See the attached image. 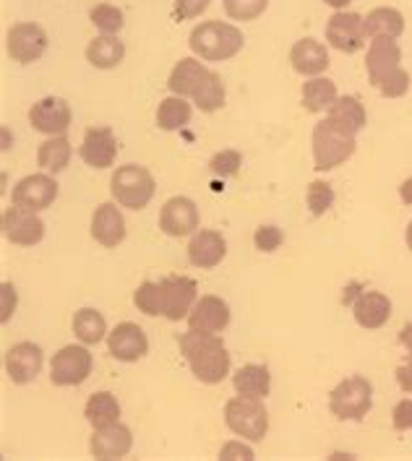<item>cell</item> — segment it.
<instances>
[{"instance_id":"cell-1","label":"cell","mask_w":412,"mask_h":461,"mask_svg":"<svg viewBox=\"0 0 412 461\" xmlns=\"http://www.w3.org/2000/svg\"><path fill=\"white\" fill-rule=\"evenodd\" d=\"M168 86L170 95L191 99L201 113H217L227 102L222 76L206 68L201 58H180L168 76Z\"/></svg>"},{"instance_id":"cell-2","label":"cell","mask_w":412,"mask_h":461,"mask_svg":"<svg viewBox=\"0 0 412 461\" xmlns=\"http://www.w3.org/2000/svg\"><path fill=\"white\" fill-rule=\"evenodd\" d=\"M180 355L186 357V363L191 367L196 378L206 386H217L227 375H230V352L224 347V341L217 334H204L188 329L186 334L178 337Z\"/></svg>"},{"instance_id":"cell-3","label":"cell","mask_w":412,"mask_h":461,"mask_svg":"<svg viewBox=\"0 0 412 461\" xmlns=\"http://www.w3.org/2000/svg\"><path fill=\"white\" fill-rule=\"evenodd\" d=\"M245 45V37L235 24L227 22H201L191 29L188 48L206 63H222L235 58Z\"/></svg>"},{"instance_id":"cell-4","label":"cell","mask_w":412,"mask_h":461,"mask_svg":"<svg viewBox=\"0 0 412 461\" xmlns=\"http://www.w3.org/2000/svg\"><path fill=\"white\" fill-rule=\"evenodd\" d=\"M311 144H314V170L332 172L355 154L358 136L342 131L340 125H334L329 118H324V121H318L314 125Z\"/></svg>"},{"instance_id":"cell-5","label":"cell","mask_w":412,"mask_h":461,"mask_svg":"<svg viewBox=\"0 0 412 461\" xmlns=\"http://www.w3.org/2000/svg\"><path fill=\"white\" fill-rule=\"evenodd\" d=\"M110 194H113V201L123 209L142 212L157 194V180L142 165H123V167H115L110 177Z\"/></svg>"},{"instance_id":"cell-6","label":"cell","mask_w":412,"mask_h":461,"mask_svg":"<svg viewBox=\"0 0 412 461\" xmlns=\"http://www.w3.org/2000/svg\"><path fill=\"white\" fill-rule=\"evenodd\" d=\"M224 425L243 440H264L269 433V412L264 399H248L238 393L224 404Z\"/></svg>"},{"instance_id":"cell-7","label":"cell","mask_w":412,"mask_h":461,"mask_svg":"<svg viewBox=\"0 0 412 461\" xmlns=\"http://www.w3.org/2000/svg\"><path fill=\"white\" fill-rule=\"evenodd\" d=\"M373 407V384L365 375H350L329 393V412L337 420H363Z\"/></svg>"},{"instance_id":"cell-8","label":"cell","mask_w":412,"mask_h":461,"mask_svg":"<svg viewBox=\"0 0 412 461\" xmlns=\"http://www.w3.org/2000/svg\"><path fill=\"white\" fill-rule=\"evenodd\" d=\"M95 370V357L89 352V344H66L52 355L50 363V381L52 386L69 389V386H81Z\"/></svg>"},{"instance_id":"cell-9","label":"cell","mask_w":412,"mask_h":461,"mask_svg":"<svg viewBox=\"0 0 412 461\" xmlns=\"http://www.w3.org/2000/svg\"><path fill=\"white\" fill-rule=\"evenodd\" d=\"M160 297H162V316L178 323L183 318H188L191 308L198 300V285L191 276L183 274H172L160 279Z\"/></svg>"},{"instance_id":"cell-10","label":"cell","mask_w":412,"mask_h":461,"mask_svg":"<svg viewBox=\"0 0 412 461\" xmlns=\"http://www.w3.org/2000/svg\"><path fill=\"white\" fill-rule=\"evenodd\" d=\"M48 32L40 24H34V22H19V24L11 26L8 34H5L8 55L16 63H22V66H29V63L40 60L48 52Z\"/></svg>"},{"instance_id":"cell-11","label":"cell","mask_w":412,"mask_h":461,"mask_svg":"<svg viewBox=\"0 0 412 461\" xmlns=\"http://www.w3.org/2000/svg\"><path fill=\"white\" fill-rule=\"evenodd\" d=\"M58 198V183L50 172H34V175H26L22 177L14 191H11V203L14 206H22L29 212H45L55 203Z\"/></svg>"},{"instance_id":"cell-12","label":"cell","mask_w":412,"mask_h":461,"mask_svg":"<svg viewBox=\"0 0 412 461\" xmlns=\"http://www.w3.org/2000/svg\"><path fill=\"white\" fill-rule=\"evenodd\" d=\"M324 32H326V42L340 52H347V55L363 50L365 40H368L365 16L355 14V11H334L329 16Z\"/></svg>"},{"instance_id":"cell-13","label":"cell","mask_w":412,"mask_h":461,"mask_svg":"<svg viewBox=\"0 0 412 461\" xmlns=\"http://www.w3.org/2000/svg\"><path fill=\"white\" fill-rule=\"evenodd\" d=\"M0 230L8 243L22 245V248L42 243V238H45V221L40 219V214L22 209V206H14V203H11V209L3 212Z\"/></svg>"},{"instance_id":"cell-14","label":"cell","mask_w":412,"mask_h":461,"mask_svg":"<svg viewBox=\"0 0 412 461\" xmlns=\"http://www.w3.org/2000/svg\"><path fill=\"white\" fill-rule=\"evenodd\" d=\"M71 104L63 97H42L29 107L32 128L45 136H66L71 128Z\"/></svg>"},{"instance_id":"cell-15","label":"cell","mask_w":412,"mask_h":461,"mask_svg":"<svg viewBox=\"0 0 412 461\" xmlns=\"http://www.w3.org/2000/svg\"><path fill=\"white\" fill-rule=\"evenodd\" d=\"M160 230L168 238H188L198 230V206L188 195H172L160 209Z\"/></svg>"},{"instance_id":"cell-16","label":"cell","mask_w":412,"mask_h":461,"mask_svg":"<svg viewBox=\"0 0 412 461\" xmlns=\"http://www.w3.org/2000/svg\"><path fill=\"white\" fill-rule=\"evenodd\" d=\"M45 365V352L34 341H19L5 352V373L16 386L32 384Z\"/></svg>"},{"instance_id":"cell-17","label":"cell","mask_w":412,"mask_h":461,"mask_svg":"<svg viewBox=\"0 0 412 461\" xmlns=\"http://www.w3.org/2000/svg\"><path fill=\"white\" fill-rule=\"evenodd\" d=\"M78 157L95 167V170H107L118 159V139L107 125H95L84 133V141L78 146Z\"/></svg>"},{"instance_id":"cell-18","label":"cell","mask_w":412,"mask_h":461,"mask_svg":"<svg viewBox=\"0 0 412 461\" xmlns=\"http://www.w3.org/2000/svg\"><path fill=\"white\" fill-rule=\"evenodd\" d=\"M107 349L118 363H139L149 355V339L139 323L123 321L107 334Z\"/></svg>"},{"instance_id":"cell-19","label":"cell","mask_w":412,"mask_h":461,"mask_svg":"<svg viewBox=\"0 0 412 461\" xmlns=\"http://www.w3.org/2000/svg\"><path fill=\"white\" fill-rule=\"evenodd\" d=\"M230 305L217 297V294H204V297H198L196 300V305L191 308V313H188V329H194V331H204V334H219V331H224L227 326H230Z\"/></svg>"},{"instance_id":"cell-20","label":"cell","mask_w":412,"mask_h":461,"mask_svg":"<svg viewBox=\"0 0 412 461\" xmlns=\"http://www.w3.org/2000/svg\"><path fill=\"white\" fill-rule=\"evenodd\" d=\"M131 448H133V433L125 422H115L110 428L92 430V438H89V454L95 459H123L131 454Z\"/></svg>"},{"instance_id":"cell-21","label":"cell","mask_w":412,"mask_h":461,"mask_svg":"<svg viewBox=\"0 0 412 461\" xmlns=\"http://www.w3.org/2000/svg\"><path fill=\"white\" fill-rule=\"evenodd\" d=\"M402 68V50L397 45V40L389 37H376L371 40V48L365 55V71H368V81L373 86H379L389 73Z\"/></svg>"},{"instance_id":"cell-22","label":"cell","mask_w":412,"mask_h":461,"mask_svg":"<svg viewBox=\"0 0 412 461\" xmlns=\"http://www.w3.org/2000/svg\"><path fill=\"white\" fill-rule=\"evenodd\" d=\"M227 256V240L217 230H196L188 243V261L191 267L209 271L219 267Z\"/></svg>"},{"instance_id":"cell-23","label":"cell","mask_w":412,"mask_h":461,"mask_svg":"<svg viewBox=\"0 0 412 461\" xmlns=\"http://www.w3.org/2000/svg\"><path fill=\"white\" fill-rule=\"evenodd\" d=\"M92 238L97 240L102 248H118L125 240V219L118 203H99L92 214V224H89Z\"/></svg>"},{"instance_id":"cell-24","label":"cell","mask_w":412,"mask_h":461,"mask_svg":"<svg viewBox=\"0 0 412 461\" xmlns=\"http://www.w3.org/2000/svg\"><path fill=\"white\" fill-rule=\"evenodd\" d=\"M352 316L361 329L376 331L381 326H387L391 318V300L384 292L365 290L358 294V300L352 303Z\"/></svg>"},{"instance_id":"cell-25","label":"cell","mask_w":412,"mask_h":461,"mask_svg":"<svg viewBox=\"0 0 412 461\" xmlns=\"http://www.w3.org/2000/svg\"><path fill=\"white\" fill-rule=\"evenodd\" d=\"M290 66L292 71L314 78L329 68V50L324 42H318L314 37H303L298 40L290 50Z\"/></svg>"},{"instance_id":"cell-26","label":"cell","mask_w":412,"mask_h":461,"mask_svg":"<svg viewBox=\"0 0 412 461\" xmlns=\"http://www.w3.org/2000/svg\"><path fill=\"white\" fill-rule=\"evenodd\" d=\"M326 118L334 125H340L342 131L358 136L365 128V122H368V113H365V104L361 99L352 97V95H344V97L334 99V104L326 110Z\"/></svg>"},{"instance_id":"cell-27","label":"cell","mask_w":412,"mask_h":461,"mask_svg":"<svg viewBox=\"0 0 412 461\" xmlns=\"http://www.w3.org/2000/svg\"><path fill=\"white\" fill-rule=\"evenodd\" d=\"M84 417L92 425V430L110 428L115 422H121V402L113 391H95L84 407Z\"/></svg>"},{"instance_id":"cell-28","label":"cell","mask_w":412,"mask_h":461,"mask_svg":"<svg viewBox=\"0 0 412 461\" xmlns=\"http://www.w3.org/2000/svg\"><path fill=\"white\" fill-rule=\"evenodd\" d=\"M233 386L241 396H248V399H267L271 389V373L267 365H241L233 375Z\"/></svg>"},{"instance_id":"cell-29","label":"cell","mask_w":412,"mask_h":461,"mask_svg":"<svg viewBox=\"0 0 412 461\" xmlns=\"http://www.w3.org/2000/svg\"><path fill=\"white\" fill-rule=\"evenodd\" d=\"M125 58V45L118 40V34H99L87 45V60L97 71H113L118 68Z\"/></svg>"},{"instance_id":"cell-30","label":"cell","mask_w":412,"mask_h":461,"mask_svg":"<svg viewBox=\"0 0 412 461\" xmlns=\"http://www.w3.org/2000/svg\"><path fill=\"white\" fill-rule=\"evenodd\" d=\"M365 34L371 40H376V37L399 40L405 34V16H402V11H397L391 5H379V8L368 11V16H365Z\"/></svg>"},{"instance_id":"cell-31","label":"cell","mask_w":412,"mask_h":461,"mask_svg":"<svg viewBox=\"0 0 412 461\" xmlns=\"http://www.w3.org/2000/svg\"><path fill=\"white\" fill-rule=\"evenodd\" d=\"M337 97H340L337 95V84L332 78H326V76L308 78L303 84V89H300V102H303V107L308 113H326Z\"/></svg>"},{"instance_id":"cell-32","label":"cell","mask_w":412,"mask_h":461,"mask_svg":"<svg viewBox=\"0 0 412 461\" xmlns=\"http://www.w3.org/2000/svg\"><path fill=\"white\" fill-rule=\"evenodd\" d=\"M71 157L73 146L69 136H48V141H42L37 149V165L42 167V172H50V175L66 170Z\"/></svg>"},{"instance_id":"cell-33","label":"cell","mask_w":412,"mask_h":461,"mask_svg":"<svg viewBox=\"0 0 412 461\" xmlns=\"http://www.w3.org/2000/svg\"><path fill=\"white\" fill-rule=\"evenodd\" d=\"M191 118H194V104L186 97H178V95L165 97L157 107V125L168 133L186 128Z\"/></svg>"},{"instance_id":"cell-34","label":"cell","mask_w":412,"mask_h":461,"mask_svg":"<svg viewBox=\"0 0 412 461\" xmlns=\"http://www.w3.org/2000/svg\"><path fill=\"white\" fill-rule=\"evenodd\" d=\"M73 334H76V339L84 341V344H99L102 339H107V321L105 316L99 313L97 308H81V311H76V316H73L71 323Z\"/></svg>"},{"instance_id":"cell-35","label":"cell","mask_w":412,"mask_h":461,"mask_svg":"<svg viewBox=\"0 0 412 461\" xmlns=\"http://www.w3.org/2000/svg\"><path fill=\"white\" fill-rule=\"evenodd\" d=\"M306 203H308L311 217H324L334 203V188L326 180H311L306 191Z\"/></svg>"},{"instance_id":"cell-36","label":"cell","mask_w":412,"mask_h":461,"mask_svg":"<svg viewBox=\"0 0 412 461\" xmlns=\"http://www.w3.org/2000/svg\"><path fill=\"white\" fill-rule=\"evenodd\" d=\"M89 22L97 26L99 34H118L123 29V11L118 5H110V3H99L89 11Z\"/></svg>"},{"instance_id":"cell-37","label":"cell","mask_w":412,"mask_h":461,"mask_svg":"<svg viewBox=\"0 0 412 461\" xmlns=\"http://www.w3.org/2000/svg\"><path fill=\"white\" fill-rule=\"evenodd\" d=\"M133 305L144 313L154 318L162 316V297H160V282H142L133 292Z\"/></svg>"},{"instance_id":"cell-38","label":"cell","mask_w":412,"mask_h":461,"mask_svg":"<svg viewBox=\"0 0 412 461\" xmlns=\"http://www.w3.org/2000/svg\"><path fill=\"white\" fill-rule=\"evenodd\" d=\"M222 5L233 22H256L269 8V0H222Z\"/></svg>"},{"instance_id":"cell-39","label":"cell","mask_w":412,"mask_h":461,"mask_svg":"<svg viewBox=\"0 0 412 461\" xmlns=\"http://www.w3.org/2000/svg\"><path fill=\"white\" fill-rule=\"evenodd\" d=\"M243 167V154L235 149H222L209 159V172L217 177H235Z\"/></svg>"},{"instance_id":"cell-40","label":"cell","mask_w":412,"mask_h":461,"mask_svg":"<svg viewBox=\"0 0 412 461\" xmlns=\"http://www.w3.org/2000/svg\"><path fill=\"white\" fill-rule=\"evenodd\" d=\"M410 84H412V78H410V73L405 71V68H397L394 73H389L387 78L376 86L379 92H381V97H387V99H399V97H405L407 92H410Z\"/></svg>"},{"instance_id":"cell-41","label":"cell","mask_w":412,"mask_h":461,"mask_svg":"<svg viewBox=\"0 0 412 461\" xmlns=\"http://www.w3.org/2000/svg\"><path fill=\"white\" fill-rule=\"evenodd\" d=\"M285 243V232L277 227V224H261L256 232H253V245L256 250L261 253H274L279 250V245Z\"/></svg>"},{"instance_id":"cell-42","label":"cell","mask_w":412,"mask_h":461,"mask_svg":"<svg viewBox=\"0 0 412 461\" xmlns=\"http://www.w3.org/2000/svg\"><path fill=\"white\" fill-rule=\"evenodd\" d=\"M209 5L212 0H175V16L180 22H191V19H198Z\"/></svg>"},{"instance_id":"cell-43","label":"cell","mask_w":412,"mask_h":461,"mask_svg":"<svg viewBox=\"0 0 412 461\" xmlns=\"http://www.w3.org/2000/svg\"><path fill=\"white\" fill-rule=\"evenodd\" d=\"M391 425H394V430H399V433H407V430H412V399L410 396L394 404V410H391Z\"/></svg>"},{"instance_id":"cell-44","label":"cell","mask_w":412,"mask_h":461,"mask_svg":"<svg viewBox=\"0 0 412 461\" xmlns=\"http://www.w3.org/2000/svg\"><path fill=\"white\" fill-rule=\"evenodd\" d=\"M219 459H256V451L248 446V443H243V440H230V443H224L222 448H219Z\"/></svg>"},{"instance_id":"cell-45","label":"cell","mask_w":412,"mask_h":461,"mask_svg":"<svg viewBox=\"0 0 412 461\" xmlns=\"http://www.w3.org/2000/svg\"><path fill=\"white\" fill-rule=\"evenodd\" d=\"M0 294H3V308H0V321L3 323H8L11 316H14V311H16V305H19V297H16V287L11 285V282H3V287H0Z\"/></svg>"},{"instance_id":"cell-46","label":"cell","mask_w":412,"mask_h":461,"mask_svg":"<svg viewBox=\"0 0 412 461\" xmlns=\"http://www.w3.org/2000/svg\"><path fill=\"white\" fill-rule=\"evenodd\" d=\"M394 378H397V386H399V389L405 391V393H412V355L397 367Z\"/></svg>"},{"instance_id":"cell-47","label":"cell","mask_w":412,"mask_h":461,"mask_svg":"<svg viewBox=\"0 0 412 461\" xmlns=\"http://www.w3.org/2000/svg\"><path fill=\"white\" fill-rule=\"evenodd\" d=\"M399 198H402L405 206H412V177L402 180V185H399Z\"/></svg>"},{"instance_id":"cell-48","label":"cell","mask_w":412,"mask_h":461,"mask_svg":"<svg viewBox=\"0 0 412 461\" xmlns=\"http://www.w3.org/2000/svg\"><path fill=\"white\" fill-rule=\"evenodd\" d=\"M399 344L412 355V323H405V326H402V331H399Z\"/></svg>"},{"instance_id":"cell-49","label":"cell","mask_w":412,"mask_h":461,"mask_svg":"<svg viewBox=\"0 0 412 461\" xmlns=\"http://www.w3.org/2000/svg\"><path fill=\"white\" fill-rule=\"evenodd\" d=\"M329 8H334V11H347V5L352 3V0H324Z\"/></svg>"},{"instance_id":"cell-50","label":"cell","mask_w":412,"mask_h":461,"mask_svg":"<svg viewBox=\"0 0 412 461\" xmlns=\"http://www.w3.org/2000/svg\"><path fill=\"white\" fill-rule=\"evenodd\" d=\"M405 243H407V248L412 250V219L410 224H407V230H405Z\"/></svg>"}]
</instances>
